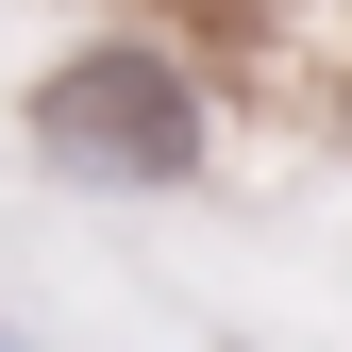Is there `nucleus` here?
I'll return each instance as SVG.
<instances>
[{
    "label": "nucleus",
    "mask_w": 352,
    "mask_h": 352,
    "mask_svg": "<svg viewBox=\"0 0 352 352\" xmlns=\"http://www.w3.org/2000/svg\"><path fill=\"white\" fill-rule=\"evenodd\" d=\"M34 151L101 168V185H185L201 168V84L168 51H67L51 84H34Z\"/></svg>",
    "instance_id": "obj_1"
},
{
    "label": "nucleus",
    "mask_w": 352,
    "mask_h": 352,
    "mask_svg": "<svg viewBox=\"0 0 352 352\" xmlns=\"http://www.w3.org/2000/svg\"><path fill=\"white\" fill-rule=\"evenodd\" d=\"M0 352H34V336H0Z\"/></svg>",
    "instance_id": "obj_2"
}]
</instances>
